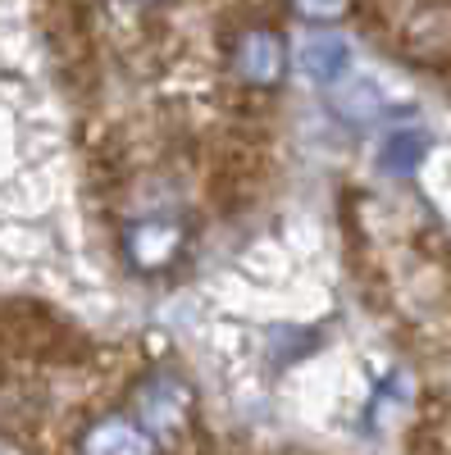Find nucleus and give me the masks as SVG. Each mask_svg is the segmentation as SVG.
<instances>
[{"instance_id": "obj_1", "label": "nucleus", "mask_w": 451, "mask_h": 455, "mask_svg": "<svg viewBox=\"0 0 451 455\" xmlns=\"http://www.w3.org/2000/svg\"><path fill=\"white\" fill-rule=\"evenodd\" d=\"M137 414H141V428L150 437H178L187 428V414H192V396H187V387L178 383V378H150V383L141 387V401H137Z\"/></svg>"}, {"instance_id": "obj_2", "label": "nucleus", "mask_w": 451, "mask_h": 455, "mask_svg": "<svg viewBox=\"0 0 451 455\" xmlns=\"http://www.w3.org/2000/svg\"><path fill=\"white\" fill-rule=\"evenodd\" d=\"M187 246V233L173 219H146L128 228V259L137 269H165L178 259V251Z\"/></svg>"}, {"instance_id": "obj_3", "label": "nucleus", "mask_w": 451, "mask_h": 455, "mask_svg": "<svg viewBox=\"0 0 451 455\" xmlns=\"http://www.w3.org/2000/svg\"><path fill=\"white\" fill-rule=\"evenodd\" d=\"M233 68H238V78H246L255 87H274L283 78V46H278V36L274 32H246L238 42Z\"/></svg>"}, {"instance_id": "obj_4", "label": "nucleus", "mask_w": 451, "mask_h": 455, "mask_svg": "<svg viewBox=\"0 0 451 455\" xmlns=\"http://www.w3.org/2000/svg\"><path fill=\"white\" fill-rule=\"evenodd\" d=\"M83 455H150V433L133 419H101L83 437Z\"/></svg>"}, {"instance_id": "obj_5", "label": "nucleus", "mask_w": 451, "mask_h": 455, "mask_svg": "<svg viewBox=\"0 0 451 455\" xmlns=\"http://www.w3.org/2000/svg\"><path fill=\"white\" fill-rule=\"evenodd\" d=\"M301 68L319 83H333L337 73L347 68V42H337V36H310V42L301 46Z\"/></svg>"}, {"instance_id": "obj_6", "label": "nucleus", "mask_w": 451, "mask_h": 455, "mask_svg": "<svg viewBox=\"0 0 451 455\" xmlns=\"http://www.w3.org/2000/svg\"><path fill=\"white\" fill-rule=\"evenodd\" d=\"M296 10L306 19H337L347 10V0H296Z\"/></svg>"}]
</instances>
